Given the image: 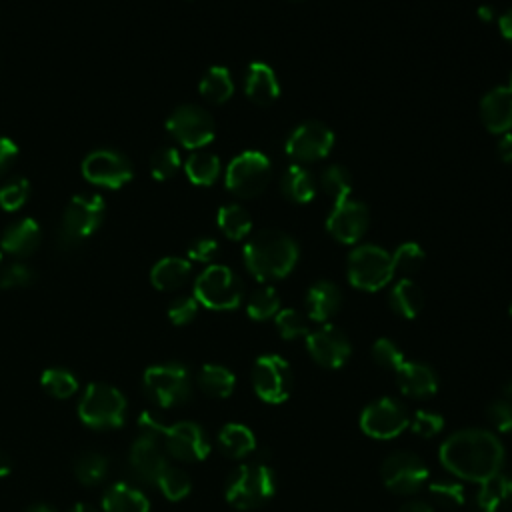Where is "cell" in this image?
I'll use <instances>...</instances> for the list:
<instances>
[{
  "instance_id": "obj_18",
  "label": "cell",
  "mask_w": 512,
  "mask_h": 512,
  "mask_svg": "<svg viewBox=\"0 0 512 512\" xmlns=\"http://www.w3.org/2000/svg\"><path fill=\"white\" fill-rule=\"evenodd\" d=\"M370 224V212L366 204L346 198L334 202L332 212L326 218V230L332 238H336L342 244H354L358 242Z\"/></svg>"
},
{
  "instance_id": "obj_9",
  "label": "cell",
  "mask_w": 512,
  "mask_h": 512,
  "mask_svg": "<svg viewBox=\"0 0 512 512\" xmlns=\"http://www.w3.org/2000/svg\"><path fill=\"white\" fill-rule=\"evenodd\" d=\"M144 388L148 396L162 408H174L190 398V374L182 364H158L144 372Z\"/></svg>"
},
{
  "instance_id": "obj_60",
  "label": "cell",
  "mask_w": 512,
  "mask_h": 512,
  "mask_svg": "<svg viewBox=\"0 0 512 512\" xmlns=\"http://www.w3.org/2000/svg\"><path fill=\"white\" fill-rule=\"evenodd\" d=\"M508 88L512 90V72H510V84H508Z\"/></svg>"
},
{
  "instance_id": "obj_55",
  "label": "cell",
  "mask_w": 512,
  "mask_h": 512,
  "mask_svg": "<svg viewBox=\"0 0 512 512\" xmlns=\"http://www.w3.org/2000/svg\"><path fill=\"white\" fill-rule=\"evenodd\" d=\"M10 472H12V458L4 450H0V478L8 476Z\"/></svg>"
},
{
  "instance_id": "obj_46",
  "label": "cell",
  "mask_w": 512,
  "mask_h": 512,
  "mask_svg": "<svg viewBox=\"0 0 512 512\" xmlns=\"http://www.w3.org/2000/svg\"><path fill=\"white\" fill-rule=\"evenodd\" d=\"M372 358L376 360V364H380L382 368L388 370H398L404 364V354L402 350L396 346V342H392L390 338H378L372 344Z\"/></svg>"
},
{
  "instance_id": "obj_38",
  "label": "cell",
  "mask_w": 512,
  "mask_h": 512,
  "mask_svg": "<svg viewBox=\"0 0 512 512\" xmlns=\"http://www.w3.org/2000/svg\"><path fill=\"white\" fill-rule=\"evenodd\" d=\"M156 484L162 490V494L168 500H174V502L186 498L190 494V488H192V482H190L188 474L184 470L176 468V466H170V464L160 472Z\"/></svg>"
},
{
  "instance_id": "obj_52",
  "label": "cell",
  "mask_w": 512,
  "mask_h": 512,
  "mask_svg": "<svg viewBox=\"0 0 512 512\" xmlns=\"http://www.w3.org/2000/svg\"><path fill=\"white\" fill-rule=\"evenodd\" d=\"M498 156H500V160L512 164V132L502 134V138L498 142Z\"/></svg>"
},
{
  "instance_id": "obj_51",
  "label": "cell",
  "mask_w": 512,
  "mask_h": 512,
  "mask_svg": "<svg viewBox=\"0 0 512 512\" xmlns=\"http://www.w3.org/2000/svg\"><path fill=\"white\" fill-rule=\"evenodd\" d=\"M16 156H18V146L10 138L0 136V176H4L10 170Z\"/></svg>"
},
{
  "instance_id": "obj_44",
  "label": "cell",
  "mask_w": 512,
  "mask_h": 512,
  "mask_svg": "<svg viewBox=\"0 0 512 512\" xmlns=\"http://www.w3.org/2000/svg\"><path fill=\"white\" fill-rule=\"evenodd\" d=\"M424 258H426V254L418 242H404L394 250L392 264H394V270L414 272L422 266Z\"/></svg>"
},
{
  "instance_id": "obj_6",
  "label": "cell",
  "mask_w": 512,
  "mask_h": 512,
  "mask_svg": "<svg viewBox=\"0 0 512 512\" xmlns=\"http://www.w3.org/2000/svg\"><path fill=\"white\" fill-rule=\"evenodd\" d=\"M194 298L210 310H234L244 298V286L228 266L210 264L194 282Z\"/></svg>"
},
{
  "instance_id": "obj_5",
  "label": "cell",
  "mask_w": 512,
  "mask_h": 512,
  "mask_svg": "<svg viewBox=\"0 0 512 512\" xmlns=\"http://www.w3.org/2000/svg\"><path fill=\"white\" fill-rule=\"evenodd\" d=\"M392 254L374 244H364L348 254L346 274L354 288L364 292H376L384 288L394 276Z\"/></svg>"
},
{
  "instance_id": "obj_27",
  "label": "cell",
  "mask_w": 512,
  "mask_h": 512,
  "mask_svg": "<svg viewBox=\"0 0 512 512\" xmlns=\"http://www.w3.org/2000/svg\"><path fill=\"white\" fill-rule=\"evenodd\" d=\"M104 512H148V498L132 484L116 482L102 496Z\"/></svg>"
},
{
  "instance_id": "obj_37",
  "label": "cell",
  "mask_w": 512,
  "mask_h": 512,
  "mask_svg": "<svg viewBox=\"0 0 512 512\" xmlns=\"http://www.w3.org/2000/svg\"><path fill=\"white\" fill-rule=\"evenodd\" d=\"M320 186L326 194L334 198V202L346 200L352 194V174L344 166L332 164L322 172Z\"/></svg>"
},
{
  "instance_id": "obj_23",
  "label": "cell",
  "mask_w": 512,
  "mask_h": 512,
  "mask_svg": "<svg viewBox=\"0 0 512 512\" xmlns=\"http://www.w3.org/2000/svg\"><path fill=\"white\" fill-rule=\"evenodd\" d=\"M342 304V294L334 282L318 280L306 292V316L314 322L330 320Z\"/></svg>"
},
{
  "instance_id": "obj_39",
  "label": "cell",
  "mask_w": 512,
  "mask_h": 512,
  "mask_svg": "<svg viewBox=\"0 0 512 512\" xmlns=\"http://www.w3.org/2000/svg\"><path fill=\"white\" fill-rule=\"evenodd\" d=\"M42 388L54 398H70L78 390V382L74 374L66 368H48L40 378Z\"/></svg>"
},
{
  "instance_id": "obj_1",
  "label": "cell",
  "mask_w": 512,
  "mask_h": 512,
  "mask_svg": "<svg viewBox=\"0 0 512 512\" xmlns=\"http://www.w3.org/2000/svg\"><path fill=\"white\" fill-rule=\"evenodd\" d=\"M440 462L456 478L480 484L500 472L504 464V448L492 432L468 428L450 434L442 442Z\"/></svg>"
},
{
  "instance_id": "obj_13",
  "label": "cell",
  "mask_w": 512,
  "mask_h": 512,
  "mask_svg": "<svg viewBox=\"0 0 512 512\" xmlns=\"http://www.w3.org/2000/svg\"><path fill=\"white\" fill-rule=\"evenodd\" d=\"M82 176L96 186L118 190L134 176L130 160L116 150H94L82 160Z\"/></svg>"
},
{
  "instance_id": "obj_15",
  "label": "cell",
  "mask_w": 512,
  "mask_h": 512,
  "mask_svg": "<svg viewBox=\"0 0 512 512\" xmlns=\"http://www.w3.org/2000/svg\"><path fill=\"white\" fill-rule=\"evenodd\" d=\"M382 482L388 490L398 494H412L424 486L428 480V468L420 456L412 452H392L382 462Z\"/></svg>"
},
{
  "instance_id": "obj_17",
  "label": "cell",
  "mask_w": 512,
  "mask_h": 512,
  "mask_svg": "<svg viewBox=\"0 0 512 512\" xmlns=\"http://www.w3.org/2000/svg\"><path fill=\"white\" fill-rule=\"evenodd\" d=\"M306 350L316 364L330 370L344 366L352 354L348 336L332 324H324L318 330L308 332Z\"/></svg>"
},
{
  "instance_id": "obj_62",
  "label": "cell",
  "mask_w": 512,
  "mask_h": 512,
  "mask_svg": "<svg viewBox=\"0 0 512 512\" xmlns=\"http://www.w3.org/2000/svg\"><path fill=\"white\" fill-rule=\"evenodd\" d=\"M0 264H2V252H0Z\"/></svg>"
},
{
  "instance_id": "obj_42",
  "label": "cell",
  "mask_w": 512,
  "mask_h": 512,
  "mask_svg": "<svg viewBox=\"0 0 512 512\" xmlns=\"http://www.w3.org/2000/svg\"><path fill=\"white\" fill-rule=\"evenodd\" d=\"M180 170V154L176 148L164 146L150 156V174L154 180H170Z\"/></svg>"
},
{
  "instance_id": "obj_22",
  "label": "cell",
  "mask_w": 512,
  "mask_h": 512,
  "mask_svg": "<svg viewBox=\"0 0 512 512\" xmlns=\"http://www.w3.org/2000/svg\"><path fill=\"white\" fill-rule=\"evenodd\" d=\"M396 382L402 394L412 398H426L438 390L436 372L428 364L416 360H404V364L396 370Z\"/></svg>"
},
{
  "instance_id": "obj_41",
  "label": "cell",
  "mask_w": 512,
  "mask_h": 512,
  "mask_svg": "<svg viewBox=\"0 0 512 512\" xmlns=\"http://www.w3.org/2000/svg\"><path fill=\"white\" fill-rule=\"evenodd\" d=\"M428 492L434 496V500L446 508H460L466 500L464 486L456 478H440L430 482Z\"/></svg>"
},
{
  "instance_id": "obj_2",
  "label": "cell",
  "mask_w": 512,
  "mask_h": 512,
  "mask_svg": "<svg viewBox=\"0 0 512 512\" xmlns=\"http://www.w3.org/2000/svg\"><path fill=\"white\" fill-rule=\"evenodd\" d=\"M298 254L296 240L280 230L256 232L242 248L248 272L260 282L288 276L298 262Z\"/></svg>"
},
{
  "instance_id": "obj_12",
  "label": "cell",
  "mask_w": 512,
  "mask_h": 512,
  "mask_svg": "<svg viewBox=\"0 0 512 512\" xmlns=\"http://www.w3.org/2000/svg\"><path fill=\"white\" fill-rule=\"evenodd\" d=\"M334 148V132L316 120L294 128L286 140V154L296 164H310L326 158Z\"/></svg>"
},
{
  "instance_id": "obj_57",
  "label": "cell",
  "mask_w": 512,
  "mask_h": 512,
  "mask_svg": "<svg viewBox=\"0 0 512 512\" xmlns=\"http://www.w3.org/2000/svg\"><path fill=\"white\" fill-rule=\"evenodd\" d=\"M26 512H56V510L52 506H48V504H34Z\"/></svg>"
},
{
  "instance_id": "obj_10",
  "label": "cell",
  "mask_w": 512,
  "mask_h": 512,
  "mask_svg": "<svg viewBox=\"0 0 512 512\" xmlns=\"http://www.w3.org/2000/svg\"><path fill=\"white\" fill-rule=\"evenodd\" d=\"M166 130L172 134L174 140H178L188 150L204 148L214 140L216 134V126L208 110L194 104L178 106L168 116Z\"/></svg>"
},
{
  "instance_id": "obj_35",
  "label": "cell",
  "mask_w": 512,
  "mask_h": 512,
  "mask_svg": "<svg viewBox=\"0 0 512 512\" xmlns=\"http://www.w3.org/2000/svg\"><path fill=\"white\" fill-rule=\"evenodd\" d=\"M74 474H76L78 482H82L86 486H94V484H98V482H102L106 478V474H108V460L100 452L86 450V452L76 456V460H74Z\"/></svg>"
},
{
  "instance_id": "obj_3",
  "label": "cell",
  "mask_w": 512,
  "mask_h": 512,
  "mask_svg": "<svg viewBox=\"0 0 512 512\" xmlns=\"http://www.w3.org/2000/svg\"><path fill=\"white\" fill-rule=\"evenodd\" d=\"M276 492L274 470L264 462L240 464L226 482V500L238 510L258 508Z\"/></svg>"
},
{
  "instance_id": "obj_63",
  "label": "cell",
  "mask_w": 512,
  "mask_h": 512,
  "mask_svg": "<svg viewBox=\"0 0 512 512\" xmlns=\"http://www.w3.org/2000/svg\"><path fill=\"white\" fill-rule=\"evenodd\" d=\"M290 2H300V0H290Z\"/></svg>"
},
{
  "instance_id": "obj_20",
  "label": "cell",
  "mask_w": 512,
  "mask_h": 512,
  "mask_svg": "<svg viewBox=\"0 0 512 512\" xmlns=\"http://www.w3.org/2000/svg\"><path fill=\"white\" fill-rule=\"evenodd\" d=\"M480 118L492 134H506L512 130V90L496 86L480 100Z\"/></svg>"
},
{
  "instance_id": "obj_53",
  "label": "cell",
  "mask_w": 512,
  "mask_h": 512,
  "mask_svg": "<svg viewBox=\"0 0 512 512\" xmlns=\"http://www.w3.org/2000/svg\"><path fill=\"white\" fill-rule=\"evenodd\" d=\"M498 30L500 34L512 42V10L504 12L500 18H498Z\"/></svg>"
},
{
  "instance_id": "obj_48",
  "label": "cell",
  "mask_w": 512,
  "mask_h": 512,
  "mask_svg": "<svg viewBox=\"0 0 512 512\" xmlns=\"http://www.w3.org/2000/svg\"><path fill=\"white\" fill-rule=\"evenodd\" d=\"M198 314V300L194 296H178L168 306V318L176 326L192 322Z\"/></svg>"
},
{
  "instance_id": "obj_61",
  "label": "cell",
  "mask_w": 512,
  "mask_h": 512,
  "mask_svg": "<svg viewBox=\"0 0 512 512\" xmlns=\"http://www.w3.org/2000/svg\"><path fill=\"white\" fill-rule=\"evenodd\" d=\"M510 316H512V304H510Z\"/></svg>"
},
{
  "instance_id": "obj_21",
  "label": "cell",
  "mask_w": 512,
  "mask_h": 512,
  "mask_svg": "<svg viewBox=\"0 0 512 512\" xmlns=\"http://www.w3.org/2000/svg\"><path fill=\"white\" fill-rule=\"evenodd\" d=\"M40 242H42L40 224L32 218H20L4 230L0 238V248L10 256L26 258L32 252H36Z\"/></svg>"
},
{
  "instance_id": "obj_26",
  "label": "cell",
  "mask_w": 512,
  "mask_h": 512,
  "mask_svg": "<svg viewBox=\"0 0 512 512\" xmlns=\"http://www.w3.org/2000/svg\"><path fill=\"white\" fill-rule=\"evenodd\" d=\"M512 502V476L494 474L488 480L480 482L476 504L480 512H500Z\"/></svg>"
},
{
  "instance_id": "obj_54",
  "label": "cell",
  "mask_w": 512,
  "mask_h": 512,
  "mask_svg": "<svg viewBox=\"0 0 512 512\" xmlns=\"http://www.w3.org/2000/svg\"><path fill=\"white\" fill-rule=\"evenodd\" d=\"M400 512H434L432 506L424 500H408L406 504H402Z\"/></svg>"
},
{
  "instance_id": "obj_56",
  "label": "cell",
  "mask_w": 512,
  "mask_h": 512,
  "mask_svg": "<svg viewBox=\"0 0 512 512\" xmlns=\"http://www.w3.org/2000/svg\"><path fill=\"white\" fill-rule=\"evenodd\" d=\"M478 18L482 22H492L494 20V8L492 6H480L478 8Z\"/></svg>"
},
{
  "instance_id": "obj_30",
  "label": "cell",
  "mask_w": 512,
  "mask_h": 512,
  "mask_svg": "<svg viewBox=\"0 0 512 512\" xmlns=\"http://www.w3.org/2000/svg\"><path fill=\"white\" fill-rule=\"evenodd\" d=\"M390 306L398 316L412 320L420 314V310L424 306V294L414 280L402 278L394 284V288L390 292Z\"/></svg>"
},
{
  "instance_id": "obj_33",
  "label": "cell",
  "mask_w": 512,
  "mask_h": 512,
  "mask_svg": "<svg viewBox=\"0 0 512 512\" xmlns=\"http://www.w3.org/2000/svg\"><path fill=\"white\" fill-rule=\"evenodd\" d=\"M236 384L234 374L220 364H204L198 372V386L214 398H226L232 394Z\"/></svg>"
},
{
  "instance_id": "obj_45",
  "label": "cell",
  "mask_w": 512,
  "mask_h": 512,
  "mask_svg": "<svg viewBox=\"0 0 512 512\" xmlns=\"http://www.w3.org/2000/svg\"><path fill=\"white\" fill-rule=\"evenodd\" d=\"M36 272L24 264V262H12L0 270V288L4 290H16L26 288L34 282Z\"/></svg>"
},
{
  "instance_id": "obj_34",
  "label": "cell",
  "mask_w": 512,
  "mask_h": 512,
  "mask_svg": "<svg viewBox=\"0 0 512 512\" xmlns=\"http://www.w3.org/2000/svg\"><path fill=\"white\" fill-rule=\"evenodd\" d=\"M184 172L192 184L210 186L220 176V160L210 152H194L186 158Z\"/></svg>"
},
{
  "instance_id": "obj_25",
  "label": "cell",
  "mask_w": 512,
  "mask_h": 512,
  "mask_svg": "<svg viewBox=\"0 0 512 512\" xmlns=\"http://www.w3.org/2000/svg\"><path fill=\"white\" fill-rule=\"evenodd\" d=\"M190 274H192L190 260L178 258V256H166L152 266L150 280H152L154 288L170 292V290L184 286L186 280L190 278Z\"/></svg>"
},
{
  "instance_id": "obj_40",
  "label": "cell",
  "mask_w": 512,
  "mask_h": 512,
  "mask_svg": "<svg viewBox=\"0 0 512 512\" xmlns=\"http://www.w3.org/2000/svg\"><path fill=\"white\" fill-rule=\"evenodd\" d=\"M276 322V330L284 340H294L300 336H306L310 332L308 328V316H304L302 312L294 310V308H282L278 310V314L274 316Z\"/></svg>"
},
{
  "instance_id": "obj_28",
  "label": "cell",
  "mask_w": 512,
  "mask_h": 512,
  "mask_svg": "<svg viewBox=\"0 0 512 512\" xmlns=\"http://www.w3.org/2000/svg\"><path fill=\"white\" fill-rule=\"evenodd\" d=\"M282 194L296 204H306L316 196V180L314 174L302 164H292L286 168L282 176Z\"/></svg>"
},
{
  "instance_id": "obj_59",
  "label": "cell",
  "mask_w": 512,
  "mask_h": 512,
  "mask_svg": "<svg viewBox=\"0 0 512 512\" xmlns=\"http://www.w3.org/2000/svg\"><path fill=\"white\" fill-rule=\"evenodd\" d=\"M504 392H506L508 396H512V378L506 382V386H504Z\"/></svg>"
},
{
  "instance_id": "obj_24",
  "label": "cell",
  "mask_w": 512,
  "mask_h": 512,
  "mask_svg": "<svg viewBox=\"0 0 512 512\" xmlns=\"http://www.w3.org/2000/svg\"><path fill=\"white\" fill-rule=\"evenodd\" d=\"M246 96L258 106H270L280 96V84L266 62H252L246 74Z\"/></svg>"
},
{
  "instance_id": "obj_43",
  "label": "cell",
  "mask_w": 512,
  "mask_h": 512,
  "mask_svg": "<svg viewBox=\"0 0 512 512\" xmlns=\"http://www.w3.org/2000/svg\"><path fill=\"white\" fill-rule=\"evenodd\" d=\"M30 194V184L24 176H16L0 188V206L6 212H14L24 206Z\"/></svg>"
},
{
  "instance_id": "obj_4",
  "label": "cell",
  "mask_w": 512,
  "mask_h": 512,
  "mask_svg": "<svg viewBox=\"0 0 512 512\" xmlns=\"http://www.w3.org/2000/svg\"><path fill=\"white\" fill-rule=\"evenodd\" d=\"M106 204L96 194H78L64 208L62 222L58 228V248L70 250L92 236L104 220Z\"/></svg>"
},
{
  "instance_id": "obj_8",
  "label": "cell",
  "mask_w": 512,
  "mask_h": 512,
  "mask_svg": "<svg viewBox=\"0 0 512 512\" xmlns=\"http://www.w3.org/2000/svg\"><path fill=\"white\" fill-rule=\"evenodd\" d=\"M126 400L110 384H88L78 404V414L92 428H116L124 422Z\"/></svg>"
},
{
  "instance_id": "obj_16",
  "label": "cell",
  "mask_w": 512,
  "mask_h": 512,
  "mask_svg": "<svg viewBox=\"0 0 512 512\" xmlns=\"http://www.w3.org/2000/svg\"><path fill=\"white\" fill-rule=\"evenodd\" d=\"M160 440L164 442V450L182 462L204 460L210 452V442L204 430L194 422L166 424Z\"/></svg>"
},
{
  "instance_id": "obj_58",
  "label": "cell",
  "mask_w": 512,
  "mask_h": 512,
  "mask_svg": "<svg viewBox=\"0 0 512 512\" xmlns=\"http://www.w3.org/2000/svg\"><path fill=\"white\" fill-rule=\"evenodd\" d=\"M72 512H96V508H92L90 504H76Z\"/></svg>"
},
{
  "instance_id": "obj_11",
  "label": "cell",
  "mask_w": 512,
  "mask_h": 512,
  "mask_svg": "<svg viewBox=\"0 0 512 512\" xmlns=\"http://www.w3.org/2000/svg\"><path fill=\"white\" fill-rule=\"evenodd\" d=\"M252 388L256 396L268 404L288 400L292 392L290 364L278 354L258 356L252 366Z\"/></svg>"
},
{
  "instance_id": "obj_50",
  "label": "cell",
  "mask_w": 512,
  "mask_h": 512,
  "mask_svg": "<svg viewBox=\"0 0 512 512\" xmlns=\"http://www.w3.org/2000/svg\"><path fill=\"white\" fill-rule=\"evenodd\" d=\"M218 254V242L214 238H196L190 246H188V258L192 262H202V264H210Z\"/></svg>"
},
{
  "instance_id": "obj_29",
  "label": "cell",
  "mask_w": 512,
  "mask_h": 512,
  "mask_svg": "<svg viewBox=\"0 0 512 512\" xmlns=\"http://www.w3.org/2000/svg\"><path fill=\"white\" fill-rule=\"evenodd\" d=\"M218 446L230 458H244L256 448L254 432L238 422H230L218 432Z\"/></svg>"
},
{
  "instance_id": "obj_19",
  "label": "cell",
  "mask_w": 512,
  "mask_h": 512,
  "mask_svg": "<svg viewBox=\"0 0 512 512\" xmlns=\"http://www.w3.org/2000/svg\"><path fill=\"white\" fill-rule=\"evenodd\" d=\"M166 450L160 446V438L142 432L130 450V466L134 474L148 484H156L160 472L168 466Z\"/></svg>"
},
{
  "instance_id": "obj_14",
  "label": "cell",
  "mask_w": 512,
  "mask_h": 512,
  "mask_svg": "<svg viewBox=\"0 0 512 512\" xmlns=\"http://www.w3.org/2000/svg\"><path fill=\"white\" fill-rule=\"evenodd\" d=\"M410 424L406 408L392 398H378L370 402L360 414V428L366 436L376 440L396 438Z\"/></svg>"
},
{
  "instance_id": "obj_32",
  "label": "cell",
  "mask_w": 512,
  "mask_h": 512,
  "mask_svg": "<svg viewBox=\"0 0 512 512\" xmlns=\"http://www.w3.org/2000/svg\"><path fill=\"white\" fill-rule=\"evenodd\" d=\"M216 222H218L220 232L226 238H230V240H244V238H248V234L252 230L250 214L240 204H226V206H222L218 210Z\"/></svg>"
},
{
  "instance_id": "obj_36",
  "label": "cell",
  "mask_w": 512,
  "mask_h": 512,
  "mask_svg": "<svg viewBox=\"0 0 512 512\" xmlns=\"http://www.w3.org/2000/svg\"><path fill=\"white\" fill-rule=\"evenodd\" d=\"M278 310H280V296L272 286H264V288H258L256 292H252V296L248 298V304H246V314L258 322L274 318L278 314Z\"/></svg>"
},
{
  "instance_id": "obj_49",
  "label": "cell",
  "mask_w": 512,
  "mask_h": 512,
  "mask_svg": "<svg viewBox=\"0 0 512 512\" xmlns=\"http://www.w3.org/2000/svg\"><path fill=\"white\" fill-rule=\"evenodd\" d=\"M486 416L490 424L498 432H512V402L508 400H494L486 408Z\"/></svg>"
},
{
  "instance_id": "obj_7",
  "label": "cell",
  "mask_w": 512,
  "mask_h": 512,
  "mask_svg": "<svg viewBox=\"0 0 512 512\" xmlns=\"http://www.w3.org/2000/svg\"><path fill=\"white\" fill-rule=\"evenodd\" d=\"M272 176V164L268 156L258 150H246L238 154L226 168V188L238 198L260 196Z\"/></svg>"
},
{
  "instance_id": "obj_31",
  "label": "cell",
  "mask_w": 512,
  "mask_h": 512,
  "mask_svg": "<svg viewBox=\"0 0 512 512\" xmlns=\"http://www.w3.org/2000/svg\"><path fill=\"white\" fill-rule=\"evenodd\" d=\"M200 94L204 100L212 104H224L234 94V82L224 66H212L206 70V74L200 80Z\"/></svg>"
},
{
  "instance_id": "obj_47",
  "label": "cell",
  "mask_w": 512,
  "mask_h": 512,
  "mask_svg": "<svg viewBox=\"0 0 512 512\" xmlns=\"http://www.w3.org/2000/svg\"><path fill=\"white\" fill-rule=\"evenodd\" d=\"M410 430L416 434V436H422V438H432L436 434L442 432L444 428V418L436 412H430V410H418L412 420H410Z\"/></svg>"
}]
</instances>
